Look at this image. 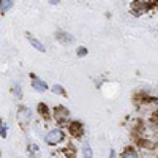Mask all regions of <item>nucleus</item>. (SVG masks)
Returning <instances> with one entry per match:
<instances>
[{"label": "nucleus", "instance_id": "nucleus-1", "mask_svg": "<svg viewBox=\"0 0 158 158\" xmlns=\"http://www.w3.org/2000/svg\"><path fill=\"white\" fill-rule=\"evenodd\" d=\"M62 139H63V133L60 130H52V131H49V133L46 135V142L48 144H57Z\"/></svg>", "mask_w": 158, "mask_h": 158}, {"label": "nucleus", "instance_id": "nucleus-2", "mask_svg": "<svg viewBox=\"0 0 158 158\" xmlns=\"http://www.w3.org/2000/svg\"><path fill=\"white\" fill-rule=\"evenodd\" d=\"M70 130H71V135L73 136H79V135L82 133V127H81V123H77V122H73L71 127H70Z\"/></svg>", "mask_w": 158, "mask_h": 158}, {"label": "nucleus", "instance_id": "nucleus-3", "mask_svg": "<svg viewBox=\"0 0 158 158\" xmlns=\"http://www.w3.org/2000/svg\"><path fill=\"white\" fill-rule=\"evenodd\" d=\"M33 87L38 89V90H46V89H48V85H46L44 82H40L38 79H33Z\"/></svg>", "mask_w": 158, "mask_h": 158}, {"label": "nucleus", "instance_id": "nucleus-4", "mask_svg": "<svg viewBox=\"0 0 158 158\" xmlns=\"http://www.w3.org/2000/svg\"><path fill=\"white\" fill-rule=\"evenodd\" d=\"M122 158H138V156H136V152L133 149H127L125 153L122 155Z\"/></svg>", "mask_w": 158, "mask_h": 158}, {"label": "nucleus", "instance_id": "nucleus-5", "mask_svg": "<svg viewBox=\"0 0 158 158\" xmlns=\"http://www.w3.org/2000/svg\"><path fill=\"white\" fill-rule=\"evenodd\" d=\"M29 40H30V43H32V44H33V46H35V48H36L38 51H44V48H43V44H40V43L36 41V40H35V38H33L32 35H29Z\"/></svg>", "mask_w": 158, "mask_h": 158}, {"label": "nucleus", "instance_id": "nucleus-6", "mask_svg": "<svg viewBox=\"0 0 158 158\" xmlns=\"http://www.w3.org/2000/svg\"><path fill=\"white\" fill-rule=\"evenodd\" d=\"M84 158H92V149L89 146V142L84 144Z\"/></svg>", "mask_w": 158, "mask_h": 158}, {"label": "nucleus", "instance_id": "nucleus-7", "mask_svg": "<svg viewBox=\"0 0 158 158\" xmlns=\"http://www.w3.org/2000/svg\"><path fill=\"white\" fill-rule=\"evenodd\" d=\"M38 109H40V112H43L44 115H48V108L44 106V104H40V108H38Z\"/></svg>", "mask_w": 158, "mask_h": 158}, {"label": "nucleus", "instance_id": "nucleus-8", "mask_svg": "<svg viewBox=\"0 0 158 158\" xmlns=\"http://www.w3.org/2000/svg\"><path fill=\"white\" fill-rule=\"evenodd\" d=\"M3 3H5V5H2V11H5L6 8H10V6H11V2H3Z\"/></svg>", "mask_w": 158, "mask_h": 158}, {"label": "nucleus", "instance_id": "nucleus-9", "mask_svg": "<svg viewBox=\"0 0 158 158\" xmlns=\"http://www.w3.org/2000/svg\"><path fill=\"white\" fill-rule=\"evenodd\" d=\"M77 54L79 56H85V49H77Z\"/></svg>", "mask_w": 158, "mask_h": 158}, {"label": "nucleus", "instance_id": "nucleus-10", "mask_svg": "<svg viewBox=\"0 0 158 158\" xmlns=\"http://www.w3.org/2000/svg\"><path fill=\"white\" fill-rule=\"evenodd\" d=\"M6 135V125H2V136Z\"/></svg>", "mask_w": 158, "mask_h": 158}]
</instances>
